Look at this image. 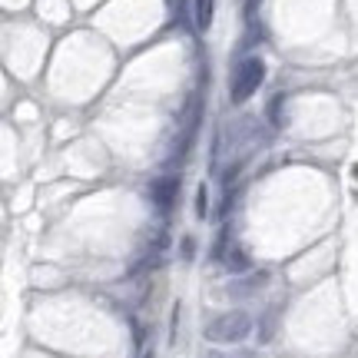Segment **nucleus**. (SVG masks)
Listing matches in <instances>:
<instances>
[{"instance_id": "f257e3e1", "label": "nucleus", "mask_w": 358, "mask_h": 358, "mask_svg": "<svg viewBox=\"0 0 358 358\" xmlns=\"http://www.w3.org/2000/svg\"><path fill=\"white\" fill-rule=\"evenodd\" d=\"M266 80V64L259 57H245L243 64L232 70V80H229V96L232 103H245L249 96H256V90L262 87Z\"/></svg>"}, {"instance_id": "f03ea898", "label": "nucleus", "mask_w": 358, "mask_h": 358, "mask_svg": "<svg viewBox=\"0 0 358 358\" xmlns=\"http://www.w3.org/2000/svg\"><path fill=\"white\" fill-rule=\"evenodd\" d=\"M249 332H252V319H249L245 312H226V315H219V319L209 322L206 338H209V342H219V345H229V342H243Z\"/></svg>"}, {"instance_id": "7ed1b4c3", "label": "nucleus", "mask_w": 358, "mask_h": 358, "mask_svg": "<svg viewBox=\"0 0 358 358\" xmlns=\"http://www.w3.org/2000/svg\"><path fill=\"white\" fill-rule=\"evenodd\" d=\"M176 192H179V176H163V179H156L153 186H150V196H153V203L159 206L163 213L176 203Z\"/></svg>"}, {"instance_id": "20e7f679", "label": "nucleus", "mask_w": 358, "mask_h": 358, "mask_svg": "<svg viewBox=\"0 0 358 358\" xmlns=\"http://www.w3.org/2000/svg\"><path fill=\"white\" fill-rule=\"evenodd\" d=\"M213 10H216V0H196V27H199V30H209Z\"/></svg>"}, {"instance_id": "39448f33", "label": "nucleus", "mask_w": 358, "mask_h": 358, "mask_svg": "<svg viewBox=\"0 0 358 358\" xmlns=\"http://www.w3.org/2000/svg\"><path fill=\"white\" fill-rule=\"evenodd\" d=\"M222 262H226L229 272H245V268H249V256H245V249H239V245L229 249V252L222 256Z\"/></svg>"}, {"instance_id": "423d86ee", "label": "nucleus", "mask_w": 358, "mask_h": 358, "mask_svg": "<svg viewBox=\"0 0 358 358\" xmlns=\"http://www.w3.org/2000/svg\"><path fill=\"white\" fill-rule=\"evenodd\" d=\"M282 106H285V96H282V93L268 103V116H272V123H275V127H282Z\"/></svg>"}, {"instance_id": "0eeeda50", "label": "nucleus", "mask_w": 358, "mask_h": 358, "mask_svg": "<svg viewBox=\"0 0 358 358\" xmlns=\"http://www.w3.org/2000/svg\"><path fill=\"white\" fill-rule=\"evenodd\" d=\"M206 209H209V192H206V186H199L196 189V216H206Z\"/></svg>"}, {"instance_id": "6e6552de", "label": "nucleus", "mask_w": 358, "mask_h": 358, "mask_svg": "<svg viewBox=\"0 0 358 358\" xmlns=\"http://www.w3.org/2000/svg\"><path fill=\"white\" fill-rule=\"evenodd\" d=\"M182 259H192V239H182Z\"/></svg>"}, {"instance_id": "1a4fd4ad", "label": "nucleus", "mask_w": 358, "mask_h": 358, "mask_svg": "<svg viewBox=\"0 0 358 358\" xmlns=\"http://www.w3.org/2000/svg\"><path fill=\"white\" fill-rule=\"evenodd\" d=\"M256 7H259V0H245V17H252V13H256Z\"/></svg>"}, {"instance_id": "9d476101", "label": "nucleus", "mask_w": 358, "mask_h": 358, "mask_svg": "<svg viewBox=\"0 0 358 358\" xmlns=\"http://www.w3.org/2000/svg\"><path fill=\"white\" fill-rule=\"evenodd\" d=\"M146 358H153V355H146Z\"/></svg>"}]
</instances>
